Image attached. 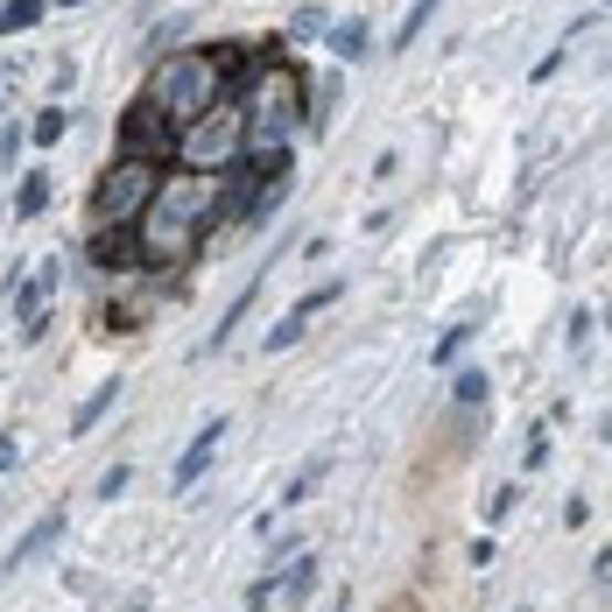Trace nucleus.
I'll use <instances>...</instances> for the list:
<instances>
[{
	"mask_svg": "<svg viewBox=\"0 0 612 612\" xmlns=\"http://www.w3.org/2000/svg\"><path fill=\"white\" fill-rule=\"evenodd\" d=\"M141 92H148V99H156L177 127H190V120H198V113L212 106V99H225V85H219V71L204 64V50L156 56V64H148V85H141Z\"/></svg>",
	"mask_w": 612,
	"mask_h": 612,
	"instance_id": "nucleus-1",
	"label": "nucleus"
},
{
	"mask_svg": "<svg viewBox=\"0 0 612 612\" xmlns=\"http://www.w3.org/2000/svg\"><path fill=\"white\" fill-rule=\"evenodd\" d=\"M246 156V106L240 92H225V99H212L177 134V169H233Z\"/></svg>",
	"mask_w": 612,
	"mask_h": 612,
	"instance_id": "nucleus-2",
	"label": "nucleus"
},
{
	"mask_svg": "<svg viewBox=\"0 0 612 612\" xmlns=\"http://www.w3.org/2000/svg\"><path fill=\"white\" fill-rule=\"evenodd\" d=\"M156 177L162 169H148V162H134V156H113L99 169V183H92V225H134L141 219V204L156 198Z\"/></svg>",
	"mask_w": 612,
	"mask_h": 612,
	"instance_id": "nucleus-3",
	"label": "nucleus"
},
{
	"mask_svg": "<svg viewBox=\"0 0 612 612\" xmlns=\"http://www.w3.org/2000/svg\"><path fill=\"white\" fill-rule=\"evenodd\" d=\"M177 120L148 99V92H134L127 99V113H120V156H134V162H148V169H177Z\"/></svg>",
	"mask_w": 612,
	"mask_h": 612,
	"instance_id": "nucleus-4",
	"label": "nucleus"
},
{
	"mask_svg": "<svg viewBox=\"0 0 612 612\" xmlns=\"http://www.w3.org/2000/svg\"><path fill=\"white\" fill-rule=\"evenodd\" d=\"M85 261L99 267V275H141V240H134V225H92Z\"/></svg>",
	"mask_w": 612,
	"mask_h": 612,
	"instance_id": "nucleus-5",
	"label": "nucleus"
},
{
	"mask_svg": "<svg viewBox=\"0 0 612 612\" xmlns=\"http://www.w3.org/2000/svg\"><path fill=\"white\" fill-rule=\"evenodd\" d=\"M219 444H225V415H212V423H204L198 436H190V451L177 457V472H169V486L177 493H190L204 479V472H212V457H219Z\"/></svg>",
	"mask_w": 612,
	"mask_h": 612,
	"instance_id": "nucleus-6",
	"label": "nucleus"
},
{
	"mask_svg": "<svg viewBox=\"0 0 612 612\" xmlns=\"http://www.w3.org/2000/svg\"><path fill=\"white\" fill-rule=\"evenodd\" d=\"M64 528H71V514H64V507H56V514H43V521H35V528L22 535V542H14L8 557H0V578H8V570H22V563H35V557H43V549H50Z\"/></svg>",
	"mask_w": 612,
	"mask_h": 612,
	"instance_id": "nucleus-7",
	"label": "nucleus"
},
{
	"mask_svg": "<svg viewBox=\"0 0 612 612\" xmlns=\"http://www.w3.org/2000/svg\"><path fill=\"white\" fill-rule=\"evenodd\" d=\"M113 394H120V380H99V388H92V394H85V409H78V415H71V436H85L92 423H99V415L113 409Z\"/></svg>",
	"mask_w": 612,
	"mask_h": 612,
	"instance_id": "nucleus-8",
	"label": "nucleus"
},
{
	"mask_svg": "<svg viewBox=\"0 0 612 612\" xmlns=\"http://www.w3.org/2000/svg\"><path fill=\"white\" fill-rule=\"evenodd\" d=\"M43 8H50V0H8V8H0V35L35 29V22H43Z\"/></svg>",
	"mask_w": 612,
	"mask_h": 612,
	"instance_id": "nucleus-9",
	"label": "nucleus"
},
{
	"mask_svg": "<svg viewBox=\"0 0 612 612\" xmlns=\"http://www.w3.org/2000/svg\"><path fill=\"white\" fill-rule=\"evenodd\" d=\"M64 106H43V113H35V127H29V141H43V148H56V141H64Z\"/></svg>",
	"mask_w": 612,
	"mask_h": 612,
	"instance_id": "nucleus-10",
	"label": "nucleus"
},
{
	"mask_svg": "<svg viewBox=\"0 0 612 612\" xmlns=\"http://www.w3.org/2000/svg\"><path fill=\"white\" fill-rule=\"evenodd\" d=\"M514 514H521V486H493V500H486V521H493V528H507Z\"/></svg>",
	"mask_w": 612,
	"mask_h": 612,
	"instance_id": "nucleus-11",
	"label": "nucleus"
},
{
	"mask_svg": "<svg viewBox=\"0 0 612 612\" xmlns=\"http://www.w3.org/2000/svg\"><path fill=\"white\" fill-rule=\"evenodd\" d=\"M331 50H338V56H352V64H359V56H367V22H346V29H331Z\"/></svg>",
	"mask_w": 612,
	"mask_h": 612,
	"instance_id": "nucleus-12",
	"label": "nucleus"
},
{
	"mask_svg": "<svg viewBox=\"0 0 612 612\" xmlns=\"http://www.w3.org/2000/svg\"><path fill=\"white\" fill-rule=\"evenodd\" d=\"M451 394H457V409H479V401H486V373H479V367H465Z\"/></svg>",
	"mask_w": 612,
	"mask_h": 612,
	"instance_id": "nucleus-13",
	"label": "nucleus"
},
{
	"mask_svg": "<svg viewBox=\"0 0 612 612\" xmlns=\"http://www.w3.org/2000/svg\"><path fill=\"white\" fill-rule=\"evenodd\" d=\"M296 338H303V317L289 310V317H282V324H275V331H267V338H261V346H267V352H289V346H296Z\"/></svg>",
	"mask_w": 612,
	"mask_h": 612,
	"instance_id": "nucleus-14",
	"label": "nucleus"
},
{
	"mask_svg": "<svg viewBox=\"0 0 612 612\" xmlns=\"http://www.w3.org/2000/svg\"><path fill=\"white\" fill-rule=\"evenodd\" d=\"M50 204V177L43 169H29V183H22V212H43Z\"/></svg>",
	"mask_w": 612,
	"mask_h": 612,
	"instance_id": "nucleus-15",
	"label": "nucleus"
},
{
	"mask_svg": "<svg viewBox=\"0 0 612 612\" xmlns=\"http://www.w3.org/2000/svg\"><path fill=\"white\" fill-rule=\"evenodd\" d=\"M127 479H134V465H106V472H99V500H120Z\"/></svg>",
	"mask_w": 612,
	"mask_h": 612,
	"instance_id": "nucleus-16",
	"label": "nucleus"
},
{
	"mask_svg": "<svg viewBox=\"0 0 612 612\" xmlns=\"http://www.w3.org/2000/svg\"><path fill=\"white\" fill-rule=\"evenodd\" d=\"M267 605H275V570H267V578H254V584H246V612H267Z\"/></svg>",
	"mask_w": 612,
	"mask_h": 612,
	"instance_id": "nucleus-17",
	"label": "nucleus"
},
{
	"mask_svg": "<svg viewBox=\"0 0 612 612\" xmlns=\"http://www.w3.org/2000/svg\"><path fill=\"white\" fill-rule=\"evenodd\" d=\"M549 465V436H528V451H521V472H542Z\"/></svg>",
	"mask_w": 612,
	"mask_h": 612,
	"instance_id": "nucleus-18",
	"label": "nucleus"
},
{
	"mask_svg": "<svg viewBox=\"0 0 612 612\" xmlns=\"http://www.w3.org/2000/svg\"><path fill=\"white\" fill-rule=\"evenodd\" d=\"M493 557H500V549H493V535H479V542L465 549V563H472V570H493Z\"/></svg>",
	"mask_w": 612,
	"mask_h": 612,
	"instance_id": "nucleus-19",
	"label": "nucleus"
},
{
	"mask_svg": "<svg viewBox=\"0 0 612 612\" xmlns=\"http://www.w3.org/2000/svg\"><path fill=\"white\" fill-rule=\"evenodd\" d=\"M591 521V500H584V493H570V500H563V528H584Z\"/></svg>",
	"mask_w": 612,
	"mask_h": 612,
	"instance_id": "nucleus-20",
	"label": "nucleus"
},
{
	"mask_svg": "<svg viewBox=\"0 0 612 612\" xmlns=\"http://www.w3.org/2000/svg\"><path fill=\"white\" fill-rule=\"evenodd\" d=\"M22 148H29V127H8V134H0V162H14Z\"/></svg>",
	"mask_w": 612,
	"mask_h": 612,
	"instance_id": "nucleus-21",
	"label": "nucleus"
},
{
	"mask_svg": "<svg viewBox=\"0 0 612 612\" xmlns=\"http://www.w3.org/2000/svg\"><path fill=\"white\" fill-rule=\"evenodd\" d=\"M14 465H22V444H14V436H0V479H8Z\"/></svg>",
	"mask_w": 612,
	"mask_h": 612,
	"instance_id": "nucleus-22",
	"label": "nucleus"
},
{
	"mask_svg": "<svg viewBox=\"0 0 612 612\" xmlns=\"http://www.w3.org/2000/svg\"><path fill=\"white\" fill-rule=\"evenodd\" d=\"M388 612H423V599H415V591H401V599H388Z\"/></svg>",
	"mask_w": 612,
	"mask_h": 612,
	"instance_id": "nucleus-23",
	"label": "nucleus"
},
{
	"mask_svg": "<svg viewBox=\"0 0 612 612\" xmlns=\"http://www.w3.org/2000/svg\"><path fill=\"white\" fill-rule=\"evenodd\" d=\"M50 8H85V0H50Z\"/></svg>",
	"mask_w": 612,
	"mask_h": 612,
	"instance_id": "nucleus-24",
	"label": "nucleus"
}]
</instances>
